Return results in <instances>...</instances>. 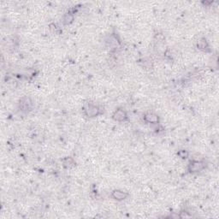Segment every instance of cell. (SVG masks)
I'll return each instance as SVG.
<instances>
[{
	"instance_id": "1",
	"label": "cell",
	"mask_w": 219,
	"mask_h": 219,
	"mask_svg": "<svg viewBox=\"0 0 219 219\" xmlns=\"http://www.w3.org/2000/svg\"><path fill=\"white\" fill-rule=\"evenodd\" d=\"M99 108L93 105V104H89L87 107L86 108V113L88 116H95L99 114Z\"/></svg>"
},
{
	"instance_id": "2",
	"label": "cell",
	"mask_w": 219,
	"mask_h": 219,
	"mask_svg": "<svg viewBox=\"0 0 219 219\" xmlns=\"http://www.w3.org/2000/svg\"><path fill=\"white\" fill-rule=\"evenodd\" d=\"M203 168H204V164L200 161L193 162L192 164H190V166H189V169L192 172H196V171L201 170Z\"/></svg>"
},
{
	"instance_id": "3",
	"label": "cell",
	"mask_w": 219,
	"mask_h": 219,
	"mask_svg": "<svg viewBox=\"0 0 219 219\" xmlns=\"http://www.w3.org/2000/svg\"><path fill=\"white\" fill-rule=\"evenodd\" d=\"M112 197L115 199V200H122L126 199L128 197V193L123 191H119V190H116L114 192L112 193Z\"/></svg>"
},
{
	"instance_id": "4",
	"label": "cell",
	"mask_w": 219,
	"mask_h": 219,
	"mask_svg": "<svg viewBox=\"0 0 219 219\" xmlns=\"http://www.w3.org/2000/svg\"><path fill=\"white\" fill-rule=\"evenodd\" d=\"M126 117H127V115H126L125 112H123V110L116 111V112H115V114L113 115V118L116 120V121H119V122L124 121V120L126 119Z\"/></svg>"
},
{
	"instance_id": "5",
	"label": "cell",
	"mask_w": 219,
	"mask_h": 219,
	"mask_svg": "<svg viewBox=\"0 0 219 219\" xmlns=\"http://www.w3.org/2000/svg\"><path fill=\"white\" fill-rule=\"evenodd\" d=\"M145 119L147 121V122H149V123H156L157 121H158V116L156 115H153V114H147V115H146V116H145Z\"/></svg>"
}]
</instances>
